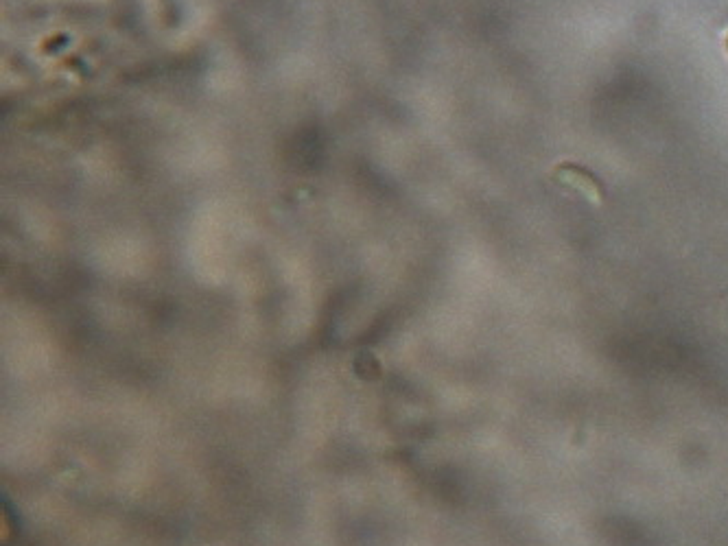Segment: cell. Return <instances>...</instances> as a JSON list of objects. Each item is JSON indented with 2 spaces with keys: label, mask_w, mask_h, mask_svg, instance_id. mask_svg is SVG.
Here are the masks:
<instances>
[{
  "label": "cell",
  "mask_w": 728,
  "mask_h": 546,
  "mask_svg": "<svg viewBox=\"0 0 728 546\" xmlns=\"http://www.w3.org/2000/svg\"><path fill=\"white\" fill-rule=\"evenodd\" d=\"M726 44H728V42H726Z\"/></svg>",
  "instance_id": "cell-1"
}]
</instances>
